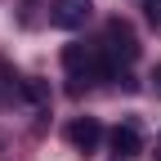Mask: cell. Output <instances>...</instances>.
I'll return each instance as SVG.
<instances>
[{
	"mask_svg": "<svg viewBox=\"0 0 161 161\" xmlns=\"http://www.w3.org/2000/svg\"><path fill=\"white\" fill-rule=\"evenodd\" d=\"M67 143L76 152H94L98 143H103V125H98L94 116H76L72 125H67Z\"/></svg>",
	"mask_w": 161,
	"mask_h": 161,
	"instance_id": "3957f363",
	"label": "cell"
},
{
	"mask_svg": "<svg viewBox=\"0 0 161 161\" xmlns=\"http://www.w3.org/2000/svg\"><path fill=\"white\" fill-rule=\"evenodd\" d=\"M103 54H108L112 72L121 63H134L139 58V36H134V27L125 23V18H108V27H103Z\"/></svg>",
	"mask_w": 161,
	"mask_h": 161,
	"instance_id": "6da1fadb",
	"label": "cell"
},
{
	"mask_svg": "<svg viewBox=\"0 0 161 161\" xmlns=\"http://www.w3.org/2000/svg\"><path fill=\"white\" fill-rule=\"evenodd\" d=\"M108 148H112V157H121V161H130V157H139L143 152V139H139V125L134 121H121V125L108 134Z\"/></svg>",
	"mask_w": 161,
	"mask_h": 161,
	"instance_id": "277c9868",
	"label": "cell"
},
{
	"mask_svg": "<svg viewBox=\"0 0 161 161\" xmlns=\"http://www.w3.org/2000/svg\"><path fill=\"white\" fill-rule=\"evenodd\" d=\"M152 80H157V90H161V67H157V72H152Z\"/></svg>",
	"mask_w": 161,
	"mask_h": 161,
	"instance_id": "8992f818",
	"label": "cell"
},
{
	"mask_svg": "<svg viewBox=\"0 0 161 161\" xmlns=\"http://www.w3.org/2000/svg\"><path fill=\"white\" fill-rule=\"evenodd\" d=\"M54 14V27H63V31H76V27H85V18H90V0H54V5H49Z\"/></svg>",
	"mask_w": 161,
	"mask_h": 161,
	"instance_id": "7a4b0ae2",
	"label": "cell"
},
{
	"mask_svg": "<svg viewBox=\"0 0 161 161\" xmlns=\"http://www.w3.org/2000/svg\"><path fill=\"white\" fill-rule=\"evenodd\" d=\"M143 14H148L152 27H161V0H143Z\"/></svg>",
	"mask_w": 161,
	"mask_h": 161,
	"instance_id": "5b68a950",
	"label": "cell"
}]
</instances>
